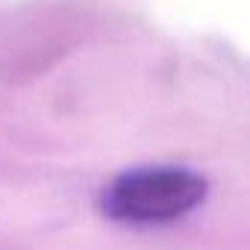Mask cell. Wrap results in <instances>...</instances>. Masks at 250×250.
<instances>
[{"mask_svg":"<svg viewBox=\"0 0 250 250\" xmlns=\"http://www.w3.org/2000/svg\"><path fill=\"white\" fill-rule=\"evenodd\" d=\"M206 197V180L188 168L156 165L115 177L100 197L106 218L121 224H168Z\"/></svg>","mask_w":250,"mask_h":250,"instance_id":"cell-1","label":"cell"}]
</instances>
